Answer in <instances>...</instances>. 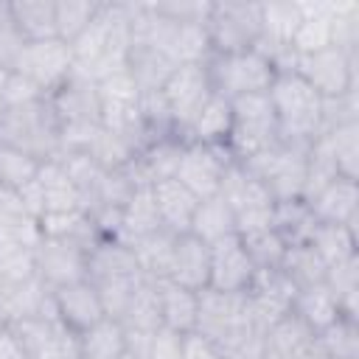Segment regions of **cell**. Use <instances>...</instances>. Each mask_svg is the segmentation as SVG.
Instances as JSON below:
<instances>
[{
  "mask_svg": "<svg viewBox=\"0 0 359 359\" xmlns=\"http://www.w3.org/2000/svg\"><path fill=\"white\" fill-rule=\"evenodd\" d=\"M160 216H157V208H154V199H151V188L149 185H140L135 188V194L126 199V205L121 208V224H118V241L123 244H132L154 230H160Z\"/></svg>",
  "mask_w": 359,
  "mask_h": 359,
  "instance_id": "f1b7e54d",
  "label": "cell"
},
{
  "mask_svg": "<svg viewBox=\"0 0 359 359\" xmlns=\"http://www.w3.org/2000/svg\"><path fill=\"white\" fill-rule=\"evenodd\" d=\"M39 160L20 151V149H11V146H3L0 143V185L3 188H11V191H22L28 182H34L36 171H39Z\"/></svg>",
  "mask_w": 359,
  "mask_h": 359,
  "instance_id": "f35d334b",
  "label": "cell"
},
{
  "mask_svg": "<svg viewBox=\"0 0 359 359\" xmlns=\"http://www.w3.org/2000/svg\"><path fill=\"white\" fill-rule=\"evenodd\" d=\"M280 272L286 275V280L294 286V289H303V286H314V283H323L325 280V261L314 252V247L306 241V244H289L286 247V255L280 261Z\"/></svg>",
  "mask_w": 359,
  "mask_h": 359,
  "instance_id": "e575fe53",
  "label": "cell"
},
{
  "mask_svg": "<svg viewBox=\"0 0 359 359\" xmlns=\"http://www.w3.org/2000/svg\"><path fill=\"white\" fill-rule=\"evenodd\" d=\"M255 264L250 261L238 233L210 244V278L208 289L222 294H244L255 278Z\"/></svg>",
  "mask_w": 359,
  "mask_h": 359,
  "instance_id": "4fadbf2b",
  "label": "cell"
},
{
  "mask_svg": "<svg viewBox=\"0 0 359 359\" xmlns=\"http://www.w3.org/2000/svg\"><path fill=\"white\" fill-rule=\"evenodd\" d=\"M233 129V104L230 98L213 93L205 107L196 112L191 126L185 129V143H202V146H227Z\"/></svg>",
  "mask_w": 359,
  "mask_h": 359,
  "instance_id": "603a6c76",
  "label": "cell"
},
{
  "mask_svg": "<svg viewBox=\"0 0 359 359\" xmlns=\"http://www.w3.org/2000/svg\"><path fill=\"white\" fill-rule=\"evenodd\" d=\"M121 323L126 328L129 337H154L163 328V317H160V294H157V283L154 280H140L121 314Z\"/></svg>",
  "mask_w": 359,
  "mask_h": 359,
  "instance_id": "4316f807",
  "label": "cell"
},
{
  "mask_svg": "<svg viewBox=\"0 0 359 359\" xmlns=\"http://www.w3.org/2000/svg\"><path fill=\"white\" fill-rule=\"evenodd\" d=\"M157 283V294H160V317H163V328L174 331V334H188L196 331L199 323V292H191L168 278L154 280Z\"/></svg>",
  "mask_w": 359,
  "mask_h": 359,
  "instance_id": "44dd1931",
  "label": "cell"
},
{
  "mask_svg": "<svg viewBox=\"0 0 359 359\" xmlns=\"http://www.w3.org/2000/svg\"><path fill=\"white\" fill-rule=\"evenodd\" d=\"M79 359H118L129 348V334L121 320L104 317L76 337Z\"/></svg>",
  "mask_w": 359,
  "mask_h": 359,
  "instance_id": "83f0119b",
  "label": "cell"
},
{
  "mask_svg": "<svg viewBox=\"0 0 359 359\" xmlns=\"http://www.w3.org/2000/svg\"><path fill=\"white\" fill-rule=\"evenodd\" d=\"M205 67H208L213 93L230 101L241 95L266 93L278 76L275 62L261 48H250L238 53H210Z\"/></svg>",
  "mask_w": 359,
  "mask_h": 359,
  "instance_id": "277c9868",
  "label": "cell"
},
{
  "mask_svg": "<svg viewBox=\"0 0 359 359\" xmlns=\"http://www.w3.org/2000/svg\"><path fill=\"white\" fill-rule=\"evenodd\" d=\"M306 151H309V146L303 149V146L278 143V146L244 160L241 165L266 185V191L272 194L275 202L297 199L306 191V168H309Z\"/></svg>",
  "mask_w": 359,
  "mask_h": 359,
  "instance_id": "52a82bcc",
  "label": "cell"
},
{
  "mask_svg": "<svg viewBox=\"0 0 359 359\" xmlns=\"http://www.w3.org/2000/svg\"><path fill=\"white\" fill-rule=\"evenodd\" d=\"M236 157L230 154L227 146H202V143H185L174 180L182 182L196 199L216 196L222 188V177L227 165Z\"/></svg>",
  "mask_w": 359,
  "mask_h": 359,
  "instance_id": "8fae6325",
  "label": "cell"
},
{
  "mask_svg": "<svg viewBox=\"0 0 359 359\" xmlns=\"http://www.w3.org/2000/svg\"><path fill=\"white\" fill-rule=\"evenodd\" d=\"M174 241H177V233L160 227L137 241H132V252H135V261L140 266V275L146 280H163L168 278V269H171V255H174Z\"/></svg>",
  "mask_w": 359,
  "mask_h": 359,
  "instance_id": "f546056e",
  "label": "cell"
},
{
  "mask_svg": "<svg viewBox=\"0 0 359 359\" xmlns=\"http://www.w3.org/2000/svg\"><path fill=\"white\" fill-rule=\"evenodd\" d=\"M31 317H53V294L39 283L36 275L20 283H8L0 294V325Z\"/></svg>",
  "mask_w": 359,
  "mask_h": 359,
  "instance_id": "ac0fdd59",
  "label": "cell"
},
{
  "mask_svg": "<svg viewBox=\"0 0 359 359\" xmlns=\"http://www.w3.org/2000/svg\"><path fill=\"white\" fill-rule=\"evenodd\" d=\"M250 261L255 264V269H280V261L286 255V241L272 230V227H264V230H252V233H241L238 236Z\"/></svg>",
  "mask_w": 359,
  "mask_h": 359,
  "instance_id": "74e56055",
  "label": "cell"
},
{
  "mask_svg": "<svg viewBox=\"0 0 359 359\" xmlns=\"http://www.w3.org/2000/svg\"><path fill=\"white\" fill-rule=\"evenodd\" d=\"M306 202L311 205V213H314L317 222L356 227V219H359V180L334 177L325 188H320Z\"/></svg>",
  "mask_w": 359,
  "mask_h": 359,
  "instance_id": "e0dca14e",
  "label": "cell"
},
{
  "mask_svg": "<svg viewBox=\"0 0 359 359\" xmlns=\"http://www.w3.org/2000/svg\"><path fill=\"white\" fill-rule=\"evenodd\" d=\"M188 233H194L205 244H213L219 238H227V236L236 233V213L230 210V205L219 194L216 196H208V199H199Z\"/></svg>",
  "mask_w": 359,
  "mask_h": 359,
  "instance_id": "836d02e7",
  "label": "cell"
},
{
  "mask_svg": "<svg viewBox=\"0 0 359 359\" xmlns=\"http://www.w3.org/2000/svg\"><path fill=\"white\" fill-rule=\"evenodd\" d=\"M314 224H317V219L311 213V205L303 196L275 202V208H272V230L286 241V247L306 244Z\"/></svg>",
  "mask_w": 359,
  "mask_h": 359,
  "instance_id": "d6a6232c",
  "label": "cell"
},
{
  "mask_svg": "<svg viewBox=\"0 0 359 359\" xmlns=\"http://www.w3.org/2000/svg\"><path fill=\"white\" fill-rule=\"evenodd\" d=\"M309 334H314L311 328H306L292 311L286 314V317H280L269 331H266V337H264V345L266 348H272V351H278L280 356H289L292 353V348L297 345V342H303Z\"/></svg>",
  "mask_w": 359,
  "mask_h": 359,
  "instance_id": "60d3db41",
  "label": "cell"
},
{
  "mask_svg": "<svg viewBox=\"0 0 359 359\" xmlns=\"http://www.w3.org/2000/svg\"><path fill=\"white\" fill-rule=\"evenodd\" d=\"M309 244L325 261V266H334V264H342V261L359 255V233L351 224L317 222L309 236Z\"/></svg>",
  "mask_w": 359,
  "mask_h": 359,
  "instance_id": "4dcf8cb0",
  "label": "cell"
},
{
  "mask_svg": "<svg viewBox=\"0 0 359 359\" xmlns=\"http://www.w3.org/2000/svg\"><path fill=\"white\" fill-rule=\"evenodd\" d=\"M174 67L177 62L160 48L146 45V42H132L123 70L129 73V79L137 84L140 93H157L165 84V79L174 73Z\"/></svg>",
  "mask_w": 359,
  "mask_h": 359,
  "instance_id": "7402d4cb",
  "label": "cell"
},
{
  "mask_svg": "<svg viewBox=\"0 0 359 359\" xmlns=\"http://www.w3.org/2000/svg\"><path fill=\"white\" fill-rule=\"evenodd\" d=\"M320 140L325 143L337 174L348 180H359V121L337 123L331 129L320 132Z\"/></svg>",
  "mask_w": 359,
  "mask_h": 359,
  "instance_id": "1f68e13d",
  "label": "cell"
},
{
  "mask_svg": "<svg viewBox=\"0 0 359 359\" xmlns=\"http://www.w3.org/2000/svg\"><path fill=\"white\" fill-rule=\"evenodd\" d=\"M0 143L20 149L39 163L59 157L62 123L48 98H36L20 107H8L0 118Z\"/></svg>",
  "mask_w": 359,
  "mask_h": 359,
  "instance_id": "3957f363",
  "label": "cell"
},
{
  "mask_svg": "<svg viewBox=\"0 0 359 359\" xmlns=\"http://www.w3.org/2000/svg\"><path fill=\"white\" fill-rule=\"evenodd\" d=\"M205 31L210 53H238L261 45V3L224 0L210 3Z\"/></svg>",
  "mask_w": 359,
  "mask_h": 359,
  "instance_id": "8992f818",
  "label": "cell"
},
{
  "mask_svg": "<svg viewBox=\"0 0 359 359\" xmlns=\"http://www.w3.org/2000/svg\"><path fill=\"white\" fill-rule=\"evenodd\" d=\"M294 70L320 93L323 101L356 93V53L337 45L323 48L311 56H300L294 62Z\"/></svg>",
  "mask_w": 359,
  "mask_h": 359,
  "instance_id": "30bf717a",
  "label": "cell"
},
{
  "mask_svg": "<svg viewBox=\"0 0 359 359\" xmlns=\"http://www.w3.org/2000/svg\"><path fill=\"white\" fill-rule=\"evenodd\" d=\"M118 278H143L129 244L118 238H101L87 252V280H118Z\"/></svg>",
  "mask_w": 359,
  "mask_h": 359,
  "instance_id": "ffe728a7",
  "label": "cell"
},
{
  "mask_svg": "<svg viewBox=\"0 0 359 359\" xmlns=\"http://www.w3.org/2000/svg\"><path fill=\"white\" fill-rule=\"evenodd\" d=\"M325 286L334 292L339 309L345 317L359 320V255L328 266L325 272Z\"/></svg>",
  "mask_w": 359,
  "mask_h": 359,
  "instance_id": "d590c367",
  "label": "cell"
},
{
  "mask_svg": "<svg viewBox=\"0 0 359 359\" xmlns=\"http://www.w3.org/2000/svg\"><path fill=\"white\" fill-rule=\"evenodd\" d=\"M160 95L171 112L177 137L185 140V129L196 118V112L205 107V101L213 95L210 76L205 65H177L174 73L160 87Z\"/></svg>",
  "mask_w": 359,
  "mask_h": 359,
  "instance_id": "9c48e42d",
  "label": "cell"
},
{
  "mask_svg": "<svg viewBox=\"0 0 359 359\" xmlns=\"http://www.w3.org/2000/svg\"><path fill=\"white\" fill-rule=\"evenodd\" d=\"M3 112H6V104H3V98H0V118H3Z\"/></svg>",
  "mask_w": 359,
  "mask_h": 359,
  "instance_id": "7dc6e473",
  "label": "cell"
},
{
  "mask_svg": "<svg viewBox=\"0 0 359 359\" xmlns=\"http://www.w3.org/2000/svg\"><path fill=\"white\" fill-rule=\"evenodd\" d=\"M323 345L328 348L331 359H359V320L356 317H339L334 325H328L320 334Z\"/></svg>",
  "mask_w": 359,
  "mask_h": 359,
  "instance_id": "ab89813d",
  "label": "cell"
},
{
  "mask_svg": "<svg viewBox=\"0 0 359 359\" xmlns=\"http://www.w3.org/2000/svg\"><path fill=\"white\" fill-rule=\"evenodd\" d=\"M34 272L50 292L87 278V250L76 241L42 236L34 247Z\"/></svg>",
  "mask_w": 359,
  "mask_h": 359,
  "instance_id": "7c38bea8",
  "label": "cell"
},
{
  "mask_svg": "<svg viewBox=\"0 0 359 359\" xmlns=\"http://www.w3.org/2000/svg\"><path fill=\"white\" fill-rule=\"evenodd\" d=\"M20 48H22V39H20L17 31L11 28L8 14L0 17V79L14 67V59H17Z\"/></svg>",
  "mask_w": 359,
  "mask_h": 359,
  "instance_id": "ee69618b",
  "label": "cell"
},
{
  "mask_svg": "<svg viewBox=\"0 0 359 359\" xmlns=\"http://www.w3.org/2000/svg\"><path fill=\"white\" fill-rule=\"evenodd\" d=\"M11 70L28 79L42 95H53L73 76L76 62H73L70 45L53 36V39L22 42Z\"/></svg>",
  "mask_w": 359,
  "mask_h": 359,
  "instance_id": "ba28073f",
  "label": "cell"
},
{
  "mask_svg": "<svg viewBox=\"0 0 359 359\" xmlns=\"http://www.w3.org/2000/svg\"><path fill=\"white\" fill-rule=\"evenodd\" d=\"M180 359H224V353L202 331H188L180 334Z\"/></svg>",
  "mask_w": 359,
  "mask_h": 359,
  "instance_id": "7bdbcfd3",
  "label": "cell"
},
{
  "mask_svg": "<svg viewBox=\"0 0 359 359\" xmlns=\"http://www.w3.org/2000/svg\"><path fill=\"white\" fill-rule=\"evenodd\" d=\"M286 359H331V353H328V348L323 345L320 334H309L303 342H297V345L292 348V353H289Z\"/></svg>",
  "mask_w": 359,
  "mask_h": 359,
  "instance_id": "f6af8a7d",
  "label": "cell"
},
{
  "mask_svg": "<svg viewBox=\"0 0 359 359\" xmlns=\"http://www.w3.org/2000/svg\"><path fill=\"white\" fill-rule=\"evenodd\" d=\"M258 359H286V356H280L278 351H272V348H266V345H264V351H261V356H258Z\"/></svg>",
  "mask_w": 359,
  "mask_h": 359,
  "instance_id": "bcb514c9",
  "label": "cell"
},
{
  "mask_svg": "<svg viewBox=\"0 0 359 359\" xmlns=\"http://www.w3.org/2000/svg\"><path fill=\"white\" fill-rule=\"evenodd\" d=\"M0 98H3L6 109H8V107H20V104H28V101H36V98H48V95H42V93H39L28 79H22L20 73L8 70V73L0 79Z\"/></svg>",
  "mask_w": 359,
  "mask_h": 359,
  "instance_id": "b9f144b4",
  "label": "cell"
},
{
  "mask_svg": "<svg viewBox=\"0 0 359 359\" xmlns=\"http://www.w3.org/2000/svg\"><path fill=\"white\" fill-rule=\"evenodd\" d=\"M292 314L306 328H311L314 334H323L328 325H334L342 317V309H339L334 292L323 280V283L303 286V289L294 292V297H292Z\"/></svg>",
  "mask_w": 359,
  "mask_h": 359,
  "instance_id": "484cf974",
  "label": "cell"
},
{
  "mask_svg": "<svg viewBox=\"0 0 359 359\" xmlns=\"http://www.w3.org/2000/svg\"><path fill=\"white\" fill-rule=\"evenodd\" d=\"M132 45V3H101L90 28L70 42L76 73L95 84L126 67Z\"/></svg>",
  "mask_w": 359,
  "mask_h": 359,
  "instance_id": "6da1fadb",
  "label": "cell"
},
{
  "mask_svg": "<svg viewBox=\"0 0 359 359\" xmlns=\"http://www.w3.org/2000/svg\"><path fill=\"white\" fill-rule=\"evenodd\" d=\"M303 20L292 36V53L311 56L323 48L334 45V31H331V0H317V3H300Z\"/></svg>",
  "mask_w": 359,
  "mask_h": 359,
  "instance_id": "d4e9b609",
  "label": "cell"
},
{
  "mask_svg": "<svg viewBox=\"0 0 359 359\" xmlns=\"http://www.w3.org/2000/svg\"><path fill=\"white\" fill-rule=\"evenodd\" d=\"M50 294H53V317L59 320L62 328H67L76 337L107 317L104 306H101V297H98V289L87 278L76 280V283H67V286H62Z\"/></svg>",
  "mask_w": 359,
  "mask_h": 359,
  "instance_id": "5bb4252c",
  "label": "cell"
},
{
  "mask_svg": "<svg viewBox=\"0 0 359 359\" xmlns=\"http://www.w3.org/2000/svg\"><path fill=\"white\" fill-rule=\"evenodd\" d=\"M8 22L22 42L53 39L56 36V0H8Z\"/></svg>",
  "mask_w": 359,
  "mask_h": 359,
  "instance_id": "cb8c5ba5",
  "label": "cell"
},
{
  "mask_svg": "<svg viewBox=\"0 0 359 359\" xmlns=\"http://www.w3.org/2000/svg\"><path fill=\"white\" fill-rule=\"evenodd\" d=\"M278 137L289 146H311V140L323 132V98L320 93L297 73V70H278L272 87L266 90Z\"/></svg>",
  "mask_w": 359,
  "mask_h": 359,
  "instance_id": "7a4b0ae2",
  "label": "cell"
},
{
  "mask_svg": "<svg viewBox=\"0 0 359 359\" xmlns=\"http://www.w3.org/2000/svg\"><path fill=\"white\" fill-rule=\"evenodd\" d=\"M149 188H151V199H154L160 224H163L165 230L177 233V236H180V233H188L199 199H196L182 182H177L174 177L160 180V182H154V185H149Z\"/></svg>",
  "mask_w": 359,
  "mask_h": 359,
  "instance_id": "d6986e66",
  "label": "cell"
},
{
  "mask_svg": "<svg viewBox=\"0 0 359 359\" xmlns=\"http://www.w3.org/2000/svg\"><path fill=\"white\" fill-rule=\"evenodd\" d=\"M98 8V0H56V36L70 45L90 28Z\"/></svg>",
  "mask_w": 359,
  "mask_h": 359,
  "instance_id": "8d00e7d4",
  "label": "cell"
},
{
  "mask_svg": "<svg viewBox=\"0 0 359 359\" xmlns=\"http://www.w3.org/2000/svg\"><path fill=\"white\" fill-rule=\"evenodd\" d=\"M56 118L62 126L70 123H101V95L98 84L81 73L73 70V76L53 93L48 95Z\"/></svg>",
  "mask_w": 359,
  "mask_h": 359,
  "instance_id": "9a60e30c",
  "label": "cell"
},
{
  "mask_svg": "<svg viewBox=\"0 0 359 359\" xmlns=\"http://www.w3.org/2000/svg\"><path fill=\"white\" fill-rule=\"evenodd\" d=\"M208 278H210V244H205L194 233H180L174 241L168 280L191 292H205Z\"/></svg>",
  "mask_w": 359,
  "mask_h": 359,
  "instance_id": "2e32d148",
  "label": "cell"
},
{
  "mask_svg": "<svg viewBox=\"0 0 359 359\" xmlns=\"http://www.w3.org/2000/svg\"><path fill=\"white\" fill-rule=\"evenodd\" d=\"M230 104H233V129H230L227 149L238 163L280 143L275 112L266 93L241 95V98H233Z\"/></svg>",
  "mask_w": 359,
  "mask_h": 359,
  "instance_id": "5b68a950",
  "label": "cell"
}]
</instances>
